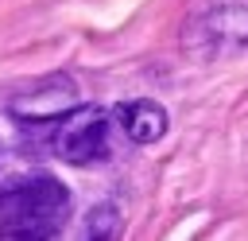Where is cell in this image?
<instances>
[{"label": "cell", "instance_id": "1", "mask_svg": "<svg viewBox=\"0 0 248 241\" xmlns=\"http://www.w3.org/2000/svg\"><path fill=\"white\" fill-rule=\"evenodd\" d=\"M70 190L54 175H23L0 187V241H58Z\"/></svg>", "mask_w": 248, "mask_h": 241}, {"label": "cell", "instance_id": "2", "mask_svg": "<svg viewBox=\"0 0 248 241\" xmlns=\"http://www.w3.org/2000/svg\"><path fill=\"white\" fill-rule=\"evenodd\" d=\"M182 43L198 58H221L248 47V0H190Z\"/></svg>", "mask_w": 248, "mask_h": 241}, {"label": "cell", "instance_id": "3", "mask_svg": "<svg viewBox=\"0 0 248 241\" xmlns=\"http://www.w3.org/2000/svg\"><path fill=\"white\" fill-rule=\"evenodd\" d=\"M108 128H112V117H108L101 105H78L74 113H66V117L43 136V144H46L58 159H66V163H74V167H93V163L108 159V152H112Z\"/></svg>", "mask_w": 248, "mask_h": 241}, {"label": "cell", "instance_id": "4", "mask_svg": "<svg viewBox=\"0 0 248 241\" xmlns=\"http://www.w3.org/2000/svg\"><path fill=\"white\" fill-rule=\"evenodd\" d=\"M78 109V86L66 78V74H50V78H43V82H35V86H27V89H19L12 101H8V113L16 117V124L23 128V132H50L66 113H74Z\"/></svg>", "mask_w": 248, "mask_h": 241}, {"label": "cell", "instance_id": "5", "mask_svg": "<svg viewBox=\"0 0 248 241\" xmlns=\"http://www.w3.org/2000/svg\"><path fill=\"white\" fill-rule=\"evenodd\" d=\"M112 124L132 144H155L167 132V109L151 97H136V101H124L112 109Z\"/></svg>", "mask_w": 248, "mask_h": 241}, {"label": "cell", "instance_id": "6", "mask_svg": "<svg viewBox=\"0 0 248 241\" xmlns=\"http://www.w3.org/2000/svg\"><path fill=\"white\" fill-rule=\"evenodd\" d=\"M124 233V214L116 202H97L85 218H81V229H78V241H120Z\"/></svg>", "mask_w": 248, "mask_h": 241}]
</instances>
